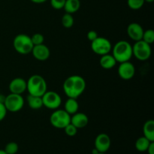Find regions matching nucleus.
Listing matches in <instances>:
<instances>
[{
    "label": "nucleus",
    "instance_id": "1",
    "mask_svg": "<svg viewBox=\"0 0 154 154\" xmlns=\"http://www.w3.org/2000/svg\"><path fill=\"white\" fill-rule=\"evenodd\" d=\"M86 81L80 75H72L65 80L63 83V92L68 98L78 99L83 94L86 89Z\"/></svg>",
    "mask_w": 154,
    "mask_h": 154
},
{
    "label": "nucleus",
    "instance_id": "2",
    "mask_svg": "<svg viewBox=\"0 0 154 154\" xmlns=\"http://www.w3.org/2000/svg\"><path fill=\"white\" fill-rule=\"evenodd\" d=\"M112 55L117 63H121L129 61L132 54V45L127 41H119L112 47Z\"/></svg>",
    "mask_w": 154,
    "mask_h": 154
},
{
    "label": "nucleus",
    "instance_id": "3",
    "mask_svg": "<svg viewBox=\"0 0 154 154\" xmlns=\"http://www.w3.org/2000/svg\"><path fill=\"white\" fill-rule=\"evenodd\" d=\"M26 90L29 95L42 96L48 90V84L43 77L33 75L26 81Z\"/></svg>",
    "mask_w": 154,
    "mask_h": 154
},
{
    "label": "nucleus",
    "instance_id": "4",
    "mask_svg": "<svg viewBox=\"0 0 154 154\" xmlns=\"http://www.w3.org/2000/svg\"><path fill=\"white\" fill-rule=\"evenodd\" d=\"M33 44L31 38L26 34H19L13 40V47L15 51L20 54L26 55L32 52Z\"/></svg>",
    "mask_w": 154,
    "mask_h": 154
},
{
    "label": "nucleus",
    "instance_id": "5",
    "mask_svg": "<svg viewBox=\"0 0 154 154\" xmlns=\"http://www.w3.org/2000/svg\"><path fill=\"white\" fill-rule=\"evenodd\" d=\"M50 123L57 129H63L71 123V115L64 109L54 110L50 117Z\"/></svg>",
    "mask_w": 154,
    "mask_h": 154
},
{
    "label": "nucleus",
    "instance_id": "6",
    "mask_svg": "<svg viewBox=\"0 0 154 154\" xmlns=\"http://www.w3.org/2000/svg\"><path fill=\"white\" fill-rule=\"evenodd\" d=\"M152 49L150 45L143 40L135 42L132 46V54L139 61H146L151 56Z\"/></svg>",
    "mask_w": 154,
    "mask_h": 154
},
{
    "label": "nucleus",
    "instance_id": "7",
    "mask_svg": "<svg viewBox=\"0 0 154 154\" xmlns=\"http://www.w3.org/2000/svg\"><path fill=\"white\" fill-rule=\"evenodd\" d=\"M3 103L8 111L15 113L20 111L23 108L25 101L22 95L10 93L5 98Z\"/></svg>",
    "mask_w": 154,
    "mask_h": 154
},
{
    "label": "nucleus",
    "instance_id": "8",
    "mask_svg": "<svg viewBox=\"0 0 154 154\" xmlns=\"http://www.w3.org/2000/svg\"><path fill=\"white\" fill-rule=\"evenodd\" d=\"M91 49L94 54L102 56L111 52L112 45L106 38L98 37L94 41L91 42Z\"/></svg>",
    "mask_w": 154,
    "mask_h": 154
},
{
    "label": "nucleus",
    "instance_id": "9",
    "mask_svg": "<svg viewBox=\"0 0 154 154\" xmlns=\"http://www.w3.org/2000/svg\"><path fill=\"white\" fill-rule=\"evenodd\" d=\"M43 106L50 110H57L62 104V98L59 93L54 91H48L42 96Z\"/></svg>",
    "mask_w": 154,
    "mask_h": 154
},
{
    "label": "nucleus",
    "instance_id": "10",
    "mask_svg": "<svg viewBox=\"0 0 154 154\" xmlns=\"http://www.w3.org/2000/svg\"><path fill=\"white\" fill-rule=\"evenodd\" d=\"M117 72L120 78L125 81H129L135 76V67L130 61L124 62L120 63Z\"/></svg>",
    "mask_w": 154,
    "mask_h": 154
},
{
    "label": "nucleus",
    "instance_id": "11",
    "mask_svg": "<svg viewBox=\"0 0 154 154\" xmlns=\"http://www.w3.org/2000/svg\"><path fill=\"white\" fill-rule=\"evenodd\" d=\"M111 138L105 133L99 134L95 139V149L99 153H106L111 147Z\"/></svg>",
    "mask_w": 154,
    "mask_h": 154
},
{
    "label": "nucleus",
    "instance_id": "12",
    "mask_svg": "<svg viewBox=\"0 0 154 154\" xmlns=\"http://www.w3.org/2000/svg\"><path fill=\"white\" fill-rule=\"evenodd\" d=\"M32 54L34 58L38 61H46L51 55V51L47 45H35L32 50Z\"/></svg>",
    "mask_w": 154,
    "mask_h": 154
},
{
    "label": "nucleus",
    "instance_id": "13",
    "mask_svg": "<svg viewBox=\"0 0 154 154\" xmlns=\"http://www.w3.org/2000/svg\"><path fill=\"white\" fill-rule=\"evenodd\" d=\"M144 31L143 27L138 23H131L130 24H129L126 29L129 38L135 42H138L142 39Z\"/></svg>",
    "mask_w": 154,
    "mask_h": 154
},
{
    "label": "nucleus",
    "instance_id": "14",
    "mask_svg": "<svg viewBox=\"0 0 154 154\" xmlns=\"http://www.w3.org/2000/svg\"><path fill=\"white\" fill-rule=\"evenodd\" d=\"M11 93L22 95L26 90V81L22 78H14L9 84Z\"/></svg>",
    "mask_w": 154,
    "mask_h": 154
},
{
    "label": "nucleus",
    "instance_id": "15",
    "mask_svg": "<svg viewBox=\"0 0 154 154\" xmlns=\"http://www.w3.org/2000/svg\"><path fill=\"white\" fill-rule=\"evenodd\" d=\"M89 117L84 113L77 112L71 116V123L77 129H82L88 125Z\"/></svg>",
    "mask_w": 154,
    "mask_h": 154
},
{
    "label": "nucleus",
    "instance_id": "16",
    "mask_svg": "<svg viewBox=\"0 0 154 154\" xmlns=\"http://www.w3.org/2000/svg\"><path fill=\"white\" fill-rule=\"evenodd\" d=\"M99 63H100V66L102 69L108 70V69H111L115 67L117 63L115 59H114V57H113L112 54L110 53V54L101 56Z\"/></svg>",
    "mask_w": 154,
    "mask_h": 154
},
{
    "label": "nucleus",
    "instance_id": "17",
    "mask_svg": "<svg viewBox=\"0 0 154 154\" xmlns=\"http://www.w3.org/2000/svg\"><path fill=\"white\" fill-rule=\"evenodd\" d=\"M79 109V104L76 99H72V98H68L66 102H65L64 110L70 114L71 116L74 114L77 113Z\"/></svg>",
    "mask_w": 154,
    "mask_h": 154
},
{
    "label": "nucleus",
    "instance_id": "18",
    "mask_svg": "<svg viewBox=\"0 0 154 154\" xmlns=\"http://www.w3.org/2000/svg\"><path fill=\"white\" fill-rule=\"evenodd\" d=\"M143 133L144 136L149 141H154V121L153 120L145 122L143 126Z\"/></svg>",
    "mask_w": 154,
    "mask_h": 154
},
{
    "label": "nucleus",
    "instance_id": "19",
    "mask_svg": "<svg viewBox=\"0 0 154 154\" xmlns=\"http://www.w3.org/2000/svg\"><path fill=\"white\" fill-rule=\"evenodd\" d=\"M26 99L29 106L31 109L38 110L43 107V102H42V96H32V95L29 94Z\"/></svg>",
    "mask_w": 154,
    "mask_h": 154
},
{
    "label": "nucleus",
    "instance_id": "20",
    "mask_svg": "<svg viewBox=\"0 0 154 154\" xmlns=\"http://www.w3.org/2000/svg\"><path fill=\"white\" fill-rule=\"evenodd\" d=\"M81 7L80 0H66V3L63 7L66 13L72 14L76 13Z\"/></svg>",
    "mask_w": 154,
    "mask_h": 154
},
{
    "label": "nucleus",
    "instance_id": "21",
    "mask_svg": "<svg viewBox=\"0 0 154 154\" xmlns=\"http://www.w3.org/2000/svg\"><path fill=\"white\" fill-rule=\"evenodd\" d=\"M151 142L153 141H150L147 139V138H145L144 136L140 137L135 141V148L139 152H146L147 151V148H148L149 145Z\"/></svg>",
    "mask_w": 154,
    "mask_h": 154
},
{
    "label": "nucleus",
    "instance_id": "22",
    "mask_svg": "<svg viewBox=\"0 0 154 154\" xmlns=\"http://www.w3.org/2000/svg\"><path fill=\"white\" fill-rule=\"evenodd\" d=\"M61 23L62 25H63L65 28L70 29L71 27H72V26L74 25L75 20H74L72 14L66 13L65 14H63V17H62Z\"/></svg>",
    "mask_w": 154,
    "mask_h": 154
},
{
    "label": "nucleus",
    "instance_id": "23",
    "mask_svg": "<svg viewBox=\"0 0 154 154\" xmlns=\"http://www.w3.org/2000/svg\"><path fill=\"white\" fill-rule=\"evenodd\" d=\"M144 0H127V5L132 10H138L144 5Z\"/></svg>",
    "mask_w": 154,
    "mask_h": 154
},
{
    "label": "nucleus",
    "instance_id": "24",
    "mask_svg": "<svg viewBox=\"0 0 154 154\" xmlns=\"http://www.w3.org/2000/svg\"><path fill=\"white\" fill-rule=\"evenodd\" d=\"M18 150H19L18 144L14 141L8 143L4 149V150L7 154H16L18 152Z\"/></svg>",
    "mask_w": 154,
    "mask_h": 154
},
{
    "label": "nucleus",
    "instance_id": "25",
    "mask_svg": "<svg viewBox=\"0 0 154 154\" xmlns=\"http://www.w3.org/2000/svg\"><path fill=\"white\" fill-rule=\"evenodd\" d=\"M144 42H147L149 45H151L154 42V31L153 29H147L144 31L142 39Z\"/></svg>",
    "mask_w": 154,
    "mask_h": 154
},
{
    "label": "nucleus",
    "instance_id": "26",
    "mask_svg": "<svg viewBox=\"0 0 154 154\" xmlns=\"http://www.w3.org/2000/svg\"><path fill=\"white\" fill-rule=\"evenodd\" d=\"M30 38L34 46L42 45V44H44V42H45V37L41 33H35L32 35L30 36Z\"/></svg>",
    "mask_w": 154,
    "mask_h": 154
},
{
    "label": "nucleus",
    "instance_id": "27",
    "mask_svg": "<svg viewBox=\"0 0 154 154\" xmlns=\"http://www.w3.org/2000/svg\"><path fill=\"white\" fill-rule=\"evenodd\" d=\"M63 129H64L65 132H66V134L68 135V136L73 137L75 136V135H76V134L78 133V129H77L73 124H72V123H70L69 124H68Z\"/></svg>",
    "mask_w": 154,
    "mask_h": 154
},
{
    "label": "nucleus",
    "instance_id": "28",
    "mask_svg": "<svg viewBox=\"0 0 154 154\" xmlns=\"http://www.w3.org/2000/svg\"><path fill=\"white\" fill-rule=\"evenodd\" d=\"M66 3V0H51V5L56 10L63 9Z\"/></svg>",
    "mask_w": 154,
    "mask_h": 154
},
{
    "label": "nucleus",
    "instance_id": "29",
    "mask_svg": "<svg viewBox=\"0 0 154 154\" xmlns=\"http://www.w3.org/2000/svg\"><path fill=\"white\" fill-rule=\"evenodd\" d=\"M7 109L2 102H0V122L2 121L7 115Z\"/></svg>",
    "mask_w": 154,
    "mask_h": 154
},
{
    "label": "nucleus",
    "instance_id": "30",
    "mask_svg": "<svg viewBox=\"0 0 154 154\" xmlns=\"http://www.w3.org/2000/svg\"><path fill=\"white\" fill-rule=\"evenodd\" d=\"M98 37H99V36H98V33L96 32V31H94V30H90V31H89L87 34V39H88L89 41H90V42H93L95 39L97 38Z\"/></svg>",
    "mask_w": 154,
    "mask_h": 154
},
{
    "label": "nucleus",
    "instance_id": "31",
    "mask_svg": "<svg viewBox=\"0 0 154 154\" xmlns=\"http://www.w3.org/2000/svg\"><path fill=\"white\" fill-rule=\"evenodd\" d=\"M147 152L148 153V154H154V141L150 143L148 148H147Z\"/></svg>",
    "mask_w": 154,
    "mask_h": 154
},
{
    "label": "nucleus",
    "instance_id": "32",
    "mask_svg": "<svg viewBox=\"0 0 154 154\" xmlns=\"http://www.w3.org/2000/svg\"><path fill=\"white\" fill-rule=\"evenodd\" d=\"M30 1L33 3H35V4H42V3L45 2L48 0H30Z\"/></svg>",
    "mask_w": 154,
    "mask_h": 154
},
{
    "label": "nucleus",
    "instance_id": "33",
    "mask_svg": "<svg viewBox=\"0 0 154 154\" xmlns=\"http://www.w3.org/2000/svg\"><path fill=\"white\" fill-rule=\"evenodd\" d=\"M153 1L154 0H144V2H148V3L153 2Z\"/></svg>",
    "mask_w": 154,
    "mask_h": 154
},
{
    "label": "nucleus",
    "instance_id": "34",
    "mask_svg": "<svg viewBox=\"0 0 154 154\" xmlns=\"http://www.w3.org/2000/svg\"><path fill=\"white\" fill-rule=\"evenodd\" d=\"M0 154H7L4 150H0Z\"/></svg>",
    "mask_w": 154,
    "mask_h": 154
},
{
    "label": "nucleus",
    "instance_id": "35",
    "mask_svg": "<svg viewBox=\"0 0 154 154\" xmlns=\"http://www.w3.org/2000/svg\"><path fill=\"white\" fill-rule=\"evenodd\" d=\"M96 154H106V153H98Z\"/></svg>",
    "mask_w": 154,
    "mask_h": 154
}]
</instances>
